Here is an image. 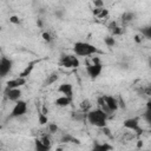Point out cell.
Returning a JSON list of instances; mask_svg holds the SVG:
<instances>
[{
    "mask_svg": "<svg viewBox=\"0 0 151 151\" xmlns=\"http://www.w3.org/2000/svg\"><path fill=\"white\" fill-rule=\"evenodd\" d=\"M136 19V14L133 12H124L120 17V20L123 24H129Z\"/></svg>",
    "mask_w": 151,
    "mask_h": 151,
    "instance_id": "cell-15",
    "label": "cell"
},
{
    "mask_svg": "<svg viewBox=\"0 0 151 151\" xmlns=\"http://www.w3.org/2000/svg\"><path fill=\"white\" fill-rule=\"evenodd\" d=\"M5 94L7 97L8 100L11 101H18L20 100V97H21V90L20 88H13V90H8V91H5Z\"/></svg>",
    "mask_w": 151,
    "mask_h": 151,
    "instance_id": "cell-11",
    "label": "cell"
},
{
    "mask_svg": "<svg viewBox=\"0 0 151 151\" xmlns=\"http://www.w3.org/2000/svg\"><path fill=\"white\" fill-rule=\"evenodd\" d=\"M107 29H109V32H110V34H111L112 37H114V35H120V34L123 33V27L119 26L116 21H111V22L109 24V26H107Z\"/></svg>",
    "mask_w": 151,
    "mask_h": 151,
    "instance_id": "cell-12",
    "label": "cell"
},
{
    "mask_svg": "<svg viewBox=\"0 0 151 151\" xmlns=\"http://www.w3.org/2000/svg\"><path fill=\"white\" fill-rule=\"evenodd\" d=\"M71 103H72V98H68L66 96H61V97L57 98L54 101V104L59 107H66V106L71 105Z\"/></svg>",
    "mask_w": 151,
    "mask_h": 151,
    "instance_id": "cell-13",
    "label": "cell"
},
{
    "mask_svg": "<svg viewBox=\"0 0 151 151\" xmlns=\"http://www.w3.org/2000/svg\"><path fill=\"white\" fill-rule=\"evenodd\" d=\"M59 63L61 66H64L66 68H77L80 64L79 59L76 54H61Z\"/></svg>",
    "mask_w": 151,
    "mask_h": 151,
    "instance_id": "cell-3",
    "label": "cell"
},
{
    "mask_svg": "<svg viewBox=\"0 0 151 151\" xmlns=\"http://www.w3.org/2000/svg\"><path fill=\"white\" fill-rule=\"evenodd\" d=\"M73 52L76 55H79V57H88L96 53H100V51L94 45L86 41H77L73 45Z\"/></svg>",
    "mask_w": 151,
    "mask_h": 151,
    "instance_id": "cell-2",
    "label": "cell"
},
{
    "mask_svg": "<svg viewBox=\"0 0 151 151\" xmlns=\"http://www.w3.org/2000/svg\"><path fill=\"white\" fill-rule=\"evenodd\" d=\"M139 32H140V34H142L143 37H145L146 39L151 40V25H150V26L142 27V28L139 29Z\"/></svg>",
    "mask_w": 151,
    "mask_h": 151,
    "instance_id": "cell-21",
    "label": "cell"
},
{
    "mask_svg": "<svg viewBox=\"0 0 151 151\" xmlns=\"http://www.w3.org/2000/svg\"><path fill=\"white\" fill-rule=\"evenodd\" d=\"M86 117H87V113H85V112L81 111V110L76 111V112L72 113V119L77 120V122H83V120L86 119Z\"/></svg>",
    "mask_w": 151,
    "mask_h": 151,
    "instance_id": "cell-19",
    "label": "cell"
},
{
    "mask_svg": "<svg viewBox=\"0 0 151 151\" xmlns=\"http://www.w3.org/2000/svg\"><path fill=\"white\" fill-rule=\"evenodd\" d=\"M27 111V104L24 100H18L14 105V107L12 109V112L9 114V118H19L21 116H24Z\"/></svg>",
    "mask_w": 151,
    "mask_h": 151,
    "instance_id": "cell-5",
    "label": "cell"
},
{
    "mask_svg": "<svg viewBox=\"0 0 151 151\" xmlns=\"http://www.w3.org/2000/svg\"><path fill=\"white\" fill-rule=\"evenodd\" d=\"M42 39H44V41H46V42H51V41L54 40V38L51 35L50 32H44V33H42Z\"/></svg>",
    "mask_w": 151,
    "mask_h": 151,
    "instance_id": "cell-23",
    "label": "cell"
},
{
    "mask_svg": "<svg viewBox=\"0 0 151 151\" xmlns=\"http://www.w3.org/2000/svg\"><path fill=\"white\" fill-rule=\"evenodd\" d=\"M146 110L151 112V100H149V101L146 103Z\"/></svg>",
    "mask_w": 151,
    "mask_h": 151,
    "instance_id": "cell-29",
    "label": "cell"
},
{
    "mask_svg": "<svg viewBox=\"0 0 151 151\" xmlns=\"http://www.w3.org/2000/svg\"><path fill=\"white\" fill-rule=\"evenodd\" d=\"M47 127H48V132H50V133H54V132L58 131V126H57V124L51 123V124H48Z\"/></svg>",
    "mask_w": 151,
    "mask_h": 151,
    "instance_id": "cell-25",
    "label": "cell"
},
{
    "mask_svg": "<svg viewBox=\"0 0 151 151\" xmlns=\"http://www.w3.org/2000/svg\"><path fill=\"white\" fill-rule=\"evenodd\" d=\"M26 84V79L25 78H14L12 80H8L7 84H6V90L5 91H8V90H13V88H20L22 85Z\"/></svg>",
    "mask_w": 151,
    "mask_h": 151,
    "instance_id": "cell-9",
    "label": "cell"
},
{
    "mask_svg": "<svg viewBox=\"0 0 151 151\" xmlns=\"http://www.w3.org/2000/svg\"><path fill=\"white\" fill-rule=\"evenodd\" d=\"M80 110L84 111L85 113L90 112V111L92 110V104H91V101H90L88 99H84V100H81V103H80Z\"/></svg>",
    "mask_w": 151,
    "mask_h": 151,
    "instance_id": "cell-20",
    "label": "cell"
},
{
    "mask_svg": "<svg viewBox=\"0 0 151 151\" xmlns=\"http://www.w3.org/2000/svg\"><path fill=\"white\" fill-rule=\"evenodd\" d=\"M58 92L68 98H73V86L70 83H63L58 87Z\"/></svg>",
    "mask_w": 151,
    "mask_h": 151,
    "instance_id": "cell-10",
    "label": "cell"
},
{
    "mask_svg": "<svg viewBox=\"0 0 151 151\" xmlns=\"http://www.w3.org/2000/svg\"><path fill=\"white\" fill-rule=\"evenodd\" d=\"M50 146H47V145H45L42 142H41V139H35L34 140V150L35 151H50Z\"/></svg>",
    "mask_w": 151,
    "mask_h": 151,
    "instance_id": "cell-18",
    "label": "cell"
},
{
    "mask_svg": "<svg viewBox=\"0 0 151 151\" xmlns=\"http://www.w3.org/2000/svg\"><path fill=\"white\" fill-rule=\"evenodd\" d=\"M38 119H39V123H40L41 125H45V124H47V117H46L44 113H39V117H38Z\"/></svg>",
    "mask_w": 151,
    "mask_h": 151,
    "instance_id": "cell-24",
    "label": "cell"
},
{
    "mask_svg": "<svg viewBox=\"0 0 151 151\" xmlns=\"http://www.w3.org/2000/svg\"><path fill=\"white\" fill-rule=\"evenodd\" d=\"M123 125H124V127H126V129H129V130H131V131H136V132H138V133L142 132V129H140V126H139V120H138V118H129V119L124 120Z\"/></svg>",
    "mask_w": 151,
    "mask_h": 151,
    "instance_id": "cell-7",
    "label": "cell"
},
{
    "mask_svg": "<svg viewBox=\"0 0 151 151\" xmlns=\"http://www.w3.org/2000/svg\"><path fill=\"white\" fill-rule=\"evenodd\" d=\"M101 130H103V132H104V133H105L106 136H109V137H111V133H110V130H109V129H107L106 126H105V127H103Z\"/></svg>",
    "mask_w": 151,
    "mask_h": 151,
    "instance_id": "cell-28",
    "label": "cell"
},
{
    "mask_svg": "<svg viewBox=\"0 0 151 151\" xmlns=\"http://www.w3.org/2000/svg\"><path fill=\"white\" fill-rule=\"evenodd\" d=\"M12 67H13V61L6 57H2L0 60V76L5 78L11 72Z\"/></svg>",
    "mask_w": 151,
    "mask_h": 151,
    "instance_id": "cell-6",
    "label": "cell"
},
{
    "mask_svg": "<svg viewBox=\"0 0 151 151\" xmlns=\"http://www.w3.org/2000/svg\"><path fill=\"white\" fill-rule=\"evenodd\" d=\"M37 63H38V60H33V61H31V63H29V64H28V65H27V66H26V67L20 72L19 77H20V78H25V79H26V78L31 74V72H32V70L34 68V65H35Z\"/></svg>",
    "mask_w": 151,
    "mask_h": 151,
    "instance_id": "cell-14",
    "label": "cell"
},
{
    "mask_svg": "<svg viewBox=\"0 0 151 151\" xmlns=\"http://www.w3.org/2000/svg\"><path fill=\"white\" fill-rule=\"evenodd\" d=\"M107 117L109 114L105 113L103 110L100 109H94V110H91L90 112H87V122L96 126V127H99V129H103L106 126V122H107Z\"/></svg>",
    "mask_w": 151,
    "mask_h": 151,
    "instance_id": "cell-1",
    "label": "cell"
},
{
    "mask_svg": "<svg viewBox=\"0 0 151 151\" xmlns=\"http://www.w3.org/2000/svg\"><path fill=\"white\" fill-rule=\"evenodd\" d=\"M93 5H94L96 8H103L104 7V2L103 1H94Z\"/></svg>",
    "mask_w": 151,
    "mask_h": 151,
    "instance_id": "cell-27",
    "label": "cell"
},
{
    "mask_svg": "<svg viewBox=\"0 0 151 151\" xmlns=\"http://www.w3.org/2000/svg\"><path fill=\"white\" fill-rule=\"evenodd\" d=\"M147 63H149V67L151 68V57H149V59H147Z\"/></svg>",
    "mask_w": 151,
    "mask_h": 151,
    "instance_id": "cell-30",
    "label": "cell"
},
{
    "mask_svg": "<svg viewBox=\"0 0 151 151\" xmlns=\"http://www.w3.org/2000/svg\"><path fill=\"white\" fill-rule=\"evenodd\" d=\"M59 79V74H58V72H52V73H50L48 76H47V78L45 79V81H44V85L45 86H50V85H52L53 83H55L57 80Z\"/></svg>",
    "mask_w": 151,
    "mask_h": 151,
    "instance_id": "cell-16",
    "label": "cell"
},
{
    "mask_svg": "<svg viewBox=\"0 0 151 151\" xmlns=\"http://www.w3.org/2000/svg\"><path fill=\"white\" fill-rule=\"evenodd\" d=\"M103 98H104V100H105V104H106L107 109L111 111V113L118 110V107H119V101H118L117 98H114L113 96H103Z\"/></svg>",
    "mask_w": 151,
    "mask_h": 151,
    "instance_id": "cell-8",
    "label": "cell"
},
{
    "mask_svg": "<svg viewBox=\"0 0 151 151\" xmlns=\"http://www.w3.org/2000/svg\"><path fill=\"white\" fill-rule=\"evenodd\" d=\"M9 21L13 22V24H20V20H19V18H18L17 15H12V17L9 18Z\"/></svg>",
    "mask_w": 151,
    "mask_h": 151,
    "instance_id": "cell-26",
    "label": "cell"
},
{
    "mask_svg": "<svg viewBox=\"0 0 151 151\" xmlns=\"http://www.w3.org/2000/svg\"><path fill=\"white\" fill-rule=\"evenodd\" d=\"M112 150V146L107 143H104V144H100V143H94L93 147L91 151H111Z\"/></svg>",
    "mask_w": 151,
    "mask_h": 151,
    "instance_id": "cell-17",
    "label": "cell"
},
{
    "mask_svg": "<svg viewBox=\"0 0 151 151\" xmlns=\"http://www.w3.org/2000/svg\"><path fill=\"white\" fill-rule=\"evenodd\" d=\"M146 92H147V94H151V87H149V88L146 90Z\"/></svg>",
    "mask_w": 151,
    "mask_h": 151,
    "instance_id": "cell-31",
    "label": "cell"
},
{
    "mask_svg": "<svg viewBox=\"0 0 151 151\" xmlns=\"http://www.w3.org/2000/svg\"><path fill=\"white\" fill-rule=\"evenodd\" d=\"M104 42H105V45H106L107 47H113V46L116 45V39H114L112 35H107V37H105Z\"/></svg>",
    "mask_w": 151,
    "mask_h": 151,
    "instance_id": "cell-22",
    "label": "cell"
},
{
    "mask_svg": "<svg viewBox=\"0 0 151 151\" xmlns=\"http://www.w3.org/2000/svg\"><path fill=\"white\" fill-rule=\"evenodd\" d=\"M101 71H103V65H101V63H99L98 59H93V64L86 66V72L91 79L98 78L100 76Z\"/></svg>",
    "mask_w": 151,
    "mask_h": 151,
    "instance_id": "cell-4",
    "label": "cell"
}]
</instances>
